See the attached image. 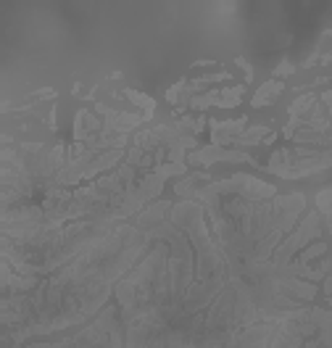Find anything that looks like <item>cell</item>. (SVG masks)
Masks as SVG:
<instances>
[{"label":"cell","mask_w":332,"mask_h":348,"mask_svg":"<svg viewBox=\"0 0 332 348\" xmlns=\"http://www.w3.org/2000/svg\"><path fill=\"white\" fill-rule=\"evenodd\" d=\"M240 95H242V87H232V90H227V93H222V98L216 100L222 108H229V106H237L240 103Z\"/></svg>","instance_id":"7a4b0ae2"},{"label":"cell","mask_w":332,"mask_h":348,"mask_svg":"<svg viewBox=\"0 0 332 348\" xmlns=\"http://www.w3.org/2000/svg\"><path fill=\"white\" fill-rule=\"evenodd\" d=\"M279 93H282V82H266L256 93V98H253V106H266V103H272L274 95H279Z\"/></svg>","instance_id":"6da1fadb"},{"label":"cell","mask_w":332,"mask_h":348,"mask_svg":"<svg viewBox=\"0 0 332 348\" xmlns=\"http://www.w3.org/2000/svg\"><path fill=\"white\" fill-rule=\"evenodd\" d=\"M287 71H293V66H290V63H282V66L277 69V74H287Z\"/></svg>","instance_id":"3957f363"}]
</instances>
